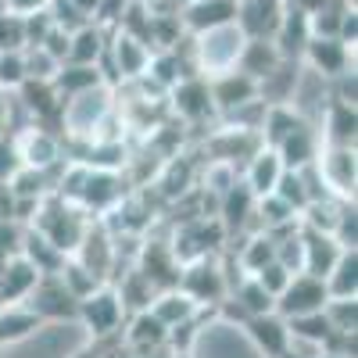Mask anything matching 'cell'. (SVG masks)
I'll return each instance as SVG.
<instances>
[{"mask_svg": "<svg viewBox=\"0 0 358 358\" xmlns=\"http://www.w3.org/2000/svg\"><path fill=\"white\" fill-rule=\"evenodd\" d=\"M72 358H104V351H101V348H83V351H76Z\"/></svg>", "mask_w": 358, "mask_h": 358, "instance_id": "cell-43", "label": "cell"}, {"mask_svg": "<svg viewBox=\"0 0 358 358\" xmlns=\"http://www.w3.org/2000/svg\"><path fill=\"white\" fill-rule=\"evenodd\" d=\"M322 136L326 143H348L355 147V133H358V108L355 104H341L330 97V108H326V122H322Z\"/></svg>", "mask_w": 358, "mask_h": 358, "instance_id": "cell-26", "label": "cell"}, {"mask_svg": "<svg viewBox=\"0 0 358 358\" xmlns=\"http://www.w3.org/2000/svg\"><path fill=\"white\" fill-rule=\"evenodd\" d=\"M351 50L348 43H341L337 36H308L301 57L308 62V69L319 76V79H337L341 72L351 69Z\"/></svg>", "mask_w": 358, "mask_h": 358, "instance_id": "cell-11", "label": "cell"}, {"mask_svg": "<svg viewBox=\"0 0 358 358\" xmlns=\"http://www.w3.org/2000/svg\"><path fill=\"white\" fill-rule=\"evenodd\" d=\"M176 287L179 290H187L197 305H222V297H226V280L219 273V265L201 255L194 262H183V273L176 276Z\"/></svg>", "mask_w": 358, "mask_h": 358, "instance_id": "cell-6", "label": "cell"}, {"mask_svg": "<svg viewBox=\"0 0 358 358\" xmlns=\"http://www.w3.org/2000/svg\"><path fill=\"white\" fill-rule=\"evenodd\" d=\"M40 280V268L29 262L25 255H11L0 262V305H15L25 301L29 290L36 287Z\"/></svg>", "mask_w": 358, "mask_h": 358, "instance_id": "cell-13", "label": "cell"}, {"mask_svg": "<svg viewBox=\"0 0 358 358\" xmlns=\"http://www.w3.org/2000/svg\"><path fill=\"white\" fill-rule=\"evenodd\" d=\"M15 94H18V101L25 104V111L33 115L36 122L40 118H57L62 115V101L65 97L54 90L50 79H22V86L15 90Z\"/></svg>", "mask_w": 358, "mask_h": 358, "instance_id": "cell-20", "label": "cell"}, {"mask_svg": "<svg viewBox=\"0 0 358 358\" xmlns=\"http://www.w3.org/2000/svg\"><path fill=\"white\" fill-rule=\"evenodd\" d=\"M251 276H255V280H258V283H262L268 294L276 297V294H280V290L290 283V276H294V273H287V268H283V265L273 258V262H265V265L258 268V273H251Z\"/></svg>", "mask_w": 358, "mask_h": 358, "instance_id": "cell-38", "label": "cell"}, {"mask_svg": "<svg viewBox=\"0 0 358 358\" xmlns=\"http://www.w3.org/2000/svg\"><path fill=\"white\" fill-rule=\"evenodd\" d=\"M57 276H62V283L72 290V297H86L90 290H97L101 283H108V280H101L97 273H90V268H86L83 262H76L72 255L62 262V268H57Z\"/></svg>", "mask_w": 358, "mask_h": 358, "instance_id": "cell-32", "label": "cell"}, {"mask_svg": "<svg viewBox=\"0 0 358 358\" xmlns=\"http://www.w3.org/2000/svg\"><path fill=\"white\" fill-rule=\"evenodd\" d=\"M115 244H111V236H108V229L97 222V226H86V233H83V241L76 244V251H72V258L76 262H83L90 273H97L101 280H108L111 273V262H115V251H111Z\"/></svg>", "mask_w": 358, "mask_h": 358, "instance_id": "cell-17", "label": "cell"}, {"mask_svg": "<svg viewBox=\"0 0 358 358\" xmlns=\"http://www.w3.org/2000/svg\"><path fill=\"white\" fill-rule=\"evenodd\" d=\"M169 108L179 115V118H187V122H201V118H208L215 111L212 104V94H208V79L204 76H183L176 86H169V94H165Z\"/></svg>", "mask_w": 358, "mask_h": 358, "instance_id": "cell-10", "label": "cell"}, {"mask_svg": "<svg viewBox=\"0 0 358 358\" xmlns=\"http://www.w3.org/2000/svg\"><path fill=\"white\" fill-rule=\"evenodd\" d=\"M308 36H312L308 33V15L301 8H283V15H280V22L273 29V43H276L280 57L297 62L301 50H305V43H308Z\"/></svg>", "mask_w": 358, "mask_h": 358, "instance_id": "cell-18", "label": "cell"}, {"mask_svg": "<svg viewBox=\"0 0 358 358\" xmlns=\"http://www.w3.org/2000/svg\"><path fill=\"white\" fill-rule=\"evenodd\" d=\"M334 241L341 248H358V215H355V201H344L341 204V215H337V226H334Z\"/></svg>", "mask_w": 358, "mask_h": 358, "instance_id": "cell-36", "label": "cell"}, {"mask_svg": "<svg viewBox=\"0 0 358 358\" xmlns=\"http://www.w3.org/2000/svg\"><path fill=\"white\" fill-rule=\"evenodd\" d=\"M280 172H283L280 155L273 151V147H265V143H262L258 151L251 155V162H248V176H244V183H248V190H251L255 197H262V194H273V187H276Z\"/></svg>", "mask_w": 358, "mask_h": 358, "instance_id": "cell-23", "label": "cell"}, {"mask_svg": "<svg viewBox=\"0 0 358 358\" xmlns=\"http://www.w3.org/2000/svg\"><path fill=\"white\" fill-rule=\"evenodd\" d=\"M244 330L265 358H280L290 348V330H287V319L280 312H262V315L244 319Z\"/></svg>", "mask_w": 358, "mask_h": 358, "instance_id": "cell-12", "label": "cell"}, {"mask_svg": "<svg viewBox=\"0 0 358 358\" xmlns=\"http://www.w3.org/2000/svg\"><path fill=\"white\" fill-rule=\"evenodd\" d=\"M104 50H108V29L86 22V25L72 29V36H69V57H65V62H72V65H97L101 57H104Z\"/></svg>", "mask_w": 358, "mask_h": 358, "instance_id": "cell-22", "label": "cell"}, {"mask_svg": "<svg viewBox=\"0 0 358 358\" xmlns=\"http://www.w3.org/2000/svg\"><path fill=\"white\" fill-rule=\"evenodd\" d=\"M273 258H276V236L265 233V229H258L251 241L244 244V251H241V268L251 276V273H258V268H262L265 262H273Z\"/></svg>", "mask_w": 358, "mask_h": 358, "instance_id": "cell-33", "label": "cell"}, {"mask_svg": "<svg viewBox=\"0 0 358 358\" xmlns=\"http://www.w3.org/2000/svg\"><path fill=\"white\" fill-rule=\"evenodd\" d=\"M169 4H176V8H183V4H187V0H169Z\"/></svg>", "mask_w": 358, "mask_h": 358, "instance_id": "cell-47", "label": "cell"}, {"mask_svg": "<svg viewBox=\"0 0 358 358\" xmlns=\"http://www.w3.org/2000/svg\"><path fill=\"white\" fill-rule=\"evenodd\" d=\"M22 62H25V79H54V72L62 69V62L50 57L43 47H22Z\"/></svg>", "mask_w": 358, "mask_h": 358, "instance_id": "cell-34", "label": "cell"}, {"mask_svg": "<svg viewBox=\"0 0 358 358\" xmlns=\"http://www.w3.org/2000/svg\"><path fill=\"white\" fill-rule=\"evenodd\" d=\"M179 22H183L190 36L204 33V29L226 25V22H236V0H187L179 8Z\"/></svg>", "mask_w": 358, "mask_h": 358, "instance_id": "cell-15", "label": "cell"}, {"mask_svg": "<svg viewBox=\"0 0 358 358\" xmlns=\"http://www.w3.org/2000/svg\"><path fill=\"white\" fill-rule=\"evenodd\" d=\"M233 301L241 305V312L251 319V315H262V312H276V297L268 294L255 276H244L241 287L233 290Z\"/></svg>", "mask_w": 358, "mask_h": 358, "instance_id": "cell-30", "label": "cell"}, {"mask_svg": "<svg viewBox=\"0 0 358 358\" xmlns=\"http://www.w3.org/2000/svg\"><path fill=\"white\" fill-rule=\"evenodd\" d=\"M283 8V0H236V25L248 36H273Z\"/></svg>", "mask_w": 358, "mask_h": 358, "instance_id": "cell-19", "label": "cell"}, {"mask_svg": "<svg viewBox=\"0 0 358 358\" xmlns=\"http://www.w3.org/2000/svg\"><path fill=\"white\" fill-rule=\"evenodd\" d=\"M273 151L280 155V162H283V169H305V165H312L315 162V155H319V129L308 122V118H301Z\"/></svg>", "mask_w": 358, "mask_h": 358, "instance_id": "cell-14", "label": "cell"}, {"mask_svg": "<svg viewBox=\"0 0 358 358\" xmlns=\"http://www.w3.org/2000/svg\"><path fill=\"white\" fill-rule=\"evenodd\" d=\"M25 47V29H22V15L0 11V54L4 50H22Z\"/></svg>", "mask_w": 358, "mask_h": 358, "instance_id": "cell-37", "label": "cell"}, {"mask_svg": "<svg viewBox=\"0 0 358 358\" xmlns=\"http://www.w3.org/2000/svg\"><path fill=\"white\" fill-rule=\"evenodd\" d=\"M11 140H15V151H18L22 165H29V169H54V165L65 162L62 158V140L40 122L22 126Z\"/></svg>", "mask_w": 358, "mask_h": 358, "instance_id": "cell-8", "label": "cell"}, {"mask_svg": "<svg viewBox=\"0 0 358 358\" xmlns=\"http://www.w3.org/2000/svg\"><path fill=\"white\" fill-rule=\"evenodd\" d=\"M301 248H305V268L301 273H312L319 280H326V273L334 268V262L341 258V244L334 241V233H322L301 222Z\"/></svg>", "mask_w": 358, "mask_h": 358, "instance_id": "cell-16", "label": "cell"}, {"mask_svg": "<svg viewBox=\"0 0 358 358\" xmlns=\"http://www.w3.org/2000/svg\"><path fill=\"white\" fill-rule=\"evenodd\" d=\"M326 301H330L326 280H319V276H312V273H294L290 283L276 294V312H280L283 319H294V315L322 312Z\"/></svg>", "mask_w": 358, "mask_h": 358, "instance_id": "cell-5", "label": "cell"}, {"mask_svg": "<svg viewBox=\"0 0 358 358\" xmlns=\"http://www.w3.org/2000/svg\"><path fill=\"white\" fill-rule=\"evenodd\" d=\"M208 94H212L215 111L233 115V111H241L244 104L258 101V79H251L241 69H229V72H219V76L208 79Z\"/></svg>", "mask_w": 358, "mask_h": 358, "instance_id": "cell-9", "label": "cell"}, {"mask_svg": "<svg viewBox=\"0 0 358 358\" xmlns=\"http://www.w3.org/2000/svg\"><path fill=\"white\" fill-rule=\"evenodd\" d=\"M22 255L33 262L36 268H40V276H47V273H57L62 268V262H65V255L57 251L43 233H36L33 226H29L25 233H22Z\"/></svg>", "mask_w": 358, "mask_h": 358, "instance_id": "cell-29", "label": "cell"}, {"mask_svg": "<svg viewBox=\"0 0 358 358\" xmlns=\"http://www.w3.org/2000/svg\"><path fill=\"white\" fill-rule=\"evenodd\" d=\"M22 305H29L43 322L47 319H76V308H79V297H72V290L62 283L57 273H47L36 280V287L29 290V297Z\"/></svg>", "mask_w": 358, "mask_h": 358, "instance_id": "cell-7", "label": "cell"}, {"mask_svg": "<svg viewBox=\"0 0 358 358\" xmlns=\"http://www.w3.org/2000/svg\"><path fill=\"white\" fill-rule=\"evenodd\" d=\"M315 358H344V355H337V351H319Z\"/></svg>", "mask_w": 358, "mask_h": 358, "instance_id": "cell-46", "label": "cell"}, {"mask_svg": "<svg viewBox=\"0 0 358 358\" xmlns=\"http://www.w3.org/2000/svg\"><path fill=\"white\" fill-rule=\"evenodd\" d=\"M111 108H115V90L108 83H101V86H90V90H79V94L65 97L57 122L65 126V136L69 140L90 143V140H94V133L101 129V122L111 115Z\"/></svg>", "mask_w": 358, "mask_h": 358, "instance_id": "cell-1", "label": "cell"}, {"mask_svg": "<svg viewBox=\"0 0 358 358\" xmlns=\"http://www.w3.org/2000/svg\"><path fill=\"white\" fill-rule=\"evenodd\" d=\"M129 8V0H97V11H94V25L101 29H111L118 25V18H122V11Z\"/></svg>", "mask_w": 358, "mask_h": 358, "instance_id": "cell-39", "label": "cell"}, {"mask_svg": "<svg viewBox=\"0 0 358 358\" xmlns=\"http://www.w3.org/2000/svg\"><path fill=\"white\" fill-rule=\"evenodd\" d=\"M165 337H169V326L151 308L136 312V319L129 326V344H136V348H162Z\"/></svg>", "mask_w": 358, "mask_h": 358, "instance_id": "cell-31", "label": "cell"}, {"mask_svg": "<svg viewBox=\"0 0 358 358\" xmlns=\"http://www.w3.org/2000/svg\"><path fill=\"white\" fill-rule=\"evenodd\" d=\"M18 169H22V158L15 151V140L11 136H0V183H8Z\"/></svg>", "mask_w": 358, "mask_h": 358, "instance_id": "cell-40", "label": "cell"}, {"mask_svg": "<svg viewBox=\"0 0 358 358\" xmlns=\"http://www.w3.org/2000/svg\"><path fill=\"white\" fill-rule=\"evenodd\" d=\"M0 11H8V0H0Z\"/></svg>", "mask_w": 358, "mask_h": 358, "instance_id": "cell-48", "label": "cell"}, {"mask_svg": "<svg viewBox=\"0 0 358 358\" xmlns=\"http://www.w3.org/2000/svg\"><path fill=\"white\" fill-rule=\"evenodd\" d=\"M280 358H308V355H301V351H297V348H287Z\"/></svg>", "mask_w": 358, "mask_h": 358, "instance_id": "cell-44", "label": "cell"}, {"mask_svg": "<svg viewBox=\"0 0 358 358\" xmlns=\"http://www.w3.org/2000/svg\"><path fill=\"white\" fill-rule=\"evenodd\" d=\"M69 4L79 11V15H86L90 22H94V11H97V0H69Z\"/></svg>", "mask_w": 358, "mask_h": 358, "instance_id": "cell-42", "label": "cell"}, {"mask_svg": "<svg viewBox=\"0 0 358 358\" xmlns=\"http://www.w3.org/2000/svg\"><path fill=\"white\" fill-rule=\"evenodd\" d=\"M43 326V319L29 308V305H22V301H15V305H0V348L4 344H18V341H25V337H33L36 330Z\"/></svg>", "mask_w": 358, "mask_h": 358, "instance_id": "cell-24", "label": "cell"}, {"mask_svg": "<svg viewBox=\"0 0 358 358\" xmlns=\"http://www.w3.org/2000/svg\"><path fill=\"white\" fill-rule=\"evenodd\" d=\"M50 0H8V11L11 15H33V11H43Z\"/></svg>", "mask_w": 358, "mask_h": 358, "instance_id": "cell-41", "label": "cell"}, {"mask_svg": "<svg viewBox=\"0 0 358 358\" xmlns=\"http://www.w3.org/2000/svg\"><path fill=\"white\" fill-rule=\"evenodd\" d=\"M54 90L62 97H72L79 90H90V86H101L104 83V72L97 65H72V62H62V69L54 72Z\"/></svg>", "mask_w": 358, "mask_h": 358, "instance_id": "cell-28", "label": "cell"}, {"mask_svg": "<svg viewBox=\"0 0 358 358\" xmlns=\"http://www.w3.org/2000/svg\"><path fill=\"white\" fill-rule=\"evenodd\" d=\"M151 308L165 326H176V322H187V319H194L197 315V301L187 294V290H179V287H165V290H158L155 297H151Z\"/></svg>", "mask_w": 358, "mask_h": 358, "instance_id": "cell-25", "label": "cell"}, {"mask_svg": "<svg viewBox=\"0 0 358 358\" xmlns=\"http://www.w3.org/2000/svg\"><path fill=\"white\" fill-rule=\"evenodd\" d=\"M25 79V62H22V50H4L0 54V90L4 94H15Z\"/></svg>", "mask_w": 358, "mask_h": 358, "instance_id": "cell-35", "label": "cell"}, {"mask_svg": "<svg viewBox=\"0 0 358 358\" xmlns=\"http://www.w3.org/2000/svg\"><path fill=\"white\" fill-rule=\"evenodd\" d=\"M76 319L94 334V341H104V337L118 334V326H122V319H126V305H122V297H118V290L111 283H101L97 290L79 297Z\"/></svg>", "mask_w": 358, "mask_h": 358, "instance_id": "cell-4", "label": "cell"}, {"mask_svg": "<svg viewBox=\"0 0 358 358\" xmlns=\"http://www.w3.org/2000/svg\"><path fill=\"white\" fill-rule=\"evenodd\" d=\"M244 40L248 33L236 22H226V25H215V29H204V33H194V72L212 79L219 72H229L236 69V57L244 50Z\"/></svg>", "mask_w": 358, "mask_h": 358, "instance_id": "cell-2", "label": "cell"}, {"mask_svg": "<svg viewBox=\"0 0 358 358\" xmlns=\"http://www.w3.org/2000/svg\"><path fill=\"white\" fill-rule=\"evenodd\" d=\"M280 62H283V57H280V50H276L273 36H248V40H244L241 57H236V69L248 72L251 79H258V83H262V79H265L268 72H273Z\"/></svg>", "mask_w": 358, "mask_h": 358, "instance_id": "cell-21", "label": "cell"}, {"mask_svg": "<svg viewBox=\"0 0 358 358\" xmlns=\"http://www.w3.org/2000/svg\"><path fill=\"white\" fill-rule=\"evenodd\" d=\"M0 136H8V115H0Z\"/></svg>", "mask_w": 358, "mask_h": 358, "instance_id": "cell-45", "label": "cell"}, {"mask_svg": "<svg viewBox=\"0 0 358 358\" xmlns=\"http://www.w3.org/2000/svg\"><path fill=\"white\" fill-rule=\"evenodd\" d=\"M315 172L322 179V187L337 201H355L358 187V162H355V147L348 143H326L315 155Z\"/></svg>", "mask_w": 358, "mask_h": 358, "instance_id": "cell-3", "label": "cell"}, {"mask_svg": "<svg viewBox=\"0 0 358 358\" xmlns=\"http://www.w3.org/2000/svg\"><path fill=\"white\" fill-rule=\"evenodd\" d=\"M330 297H358V248H344L334 268L326 273Z\"/></svg>", "mask_w": 358, "mask_h": 358, "instance_id": "cell-27", "label": "cell"}]
</instances>
